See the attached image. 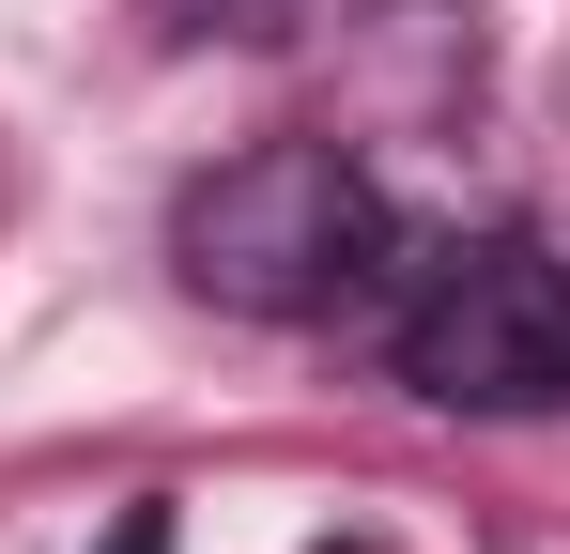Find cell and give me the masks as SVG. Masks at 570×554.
<instances>
[{"label": "cell", "instance_id": "obj_3", "mask_svg": "<svg viewBox=\"0 0 570 554\" xmlns=\"http://www.w3.org/2000/svg\"><path fill=\"white\" fill-rule=\"evenodd\" d=\"M108 554H170V508H124V524H108Z\"/></svg>", "mask_w": 570, "mask_h": 554}, {"label": "cell", "instance_id": "obj_4", "mask_svg": "<svg viewBox=\"0 0 570 554\" xmlns=\"http://www.w3.org/2000/svg\"><path fill=\"white\" fill-rule=\"evenodd\" d=\"M324 554H371V540H324Z\"/></svg>", "mask_w": 570, "mask_h": 554}, {"label": "cell", "instance_id": "obj_1", "mask_svg": "<svg viewBox=\"0 0 570 554\" xmlns=\"http://www.w3.org/2000/svg\"><path fill=\"white\" fill-rule=\"evenodd\" d=\"M186 277L216 308H263V324H308V308H355L385 263V200L371 170H340L324 139H263L186 200Z\"/></svg>", "mask_w": 570, "mask_h": 554}, {"label": "cell", "instance_id": "obj_2", "mask_svg": "<svg viewBox=\"0 0 570 554\" xmlns=\"http://www.w3.org/2000/svg\"><path fill=\"white\" fill-rule=\"evenodd\" d=\"M401 385L448 416H556L570 400V263L524 231L432 247L401 293Z\"/></svg>", "mask_w": 570, "mask_h": 554}]
</instances>
